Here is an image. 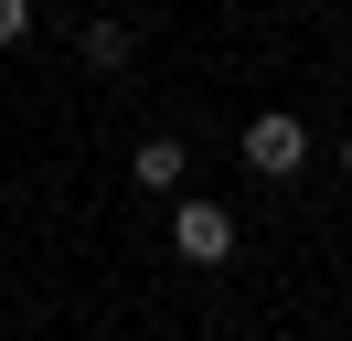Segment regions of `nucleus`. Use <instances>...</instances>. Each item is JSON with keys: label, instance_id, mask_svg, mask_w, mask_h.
<instances>
[{"label": "nucleus", "instance_id": "nucleus-3", "mask_svg": "<svg viewBox=\"0 0 352 341\" xmlns=\"http://www.w3.org/2000/svg\"><path fill=\"white\" fill-rule=\"evenodd\" d=\"M129 170H139V182H150V192H182V170H192V149H182L171 128H150V139H139V160H129Z\"/></svg>", "mask_w": 352, "mask_h": 341}, {"label": "nucleus", "instance_id": "nucleus-5", "mask_svg": "<svg viewBox=\"0 0 352 341\" xmlns=\"http://www.w3.org/2000/svg\"><path fill=\"white\" fill-rule=\"evenodd\" d=\"M32 32V0H0V43H22Z\"/></svg>", "mask_w": 352, "mask_h": 341}, {"label": "nucleus", "instance_id": "nucleus-2", "mask_svg": "<svg viewBox=\"0 0 352 341\" xmlns=\"http://www.w3.org/2000/svg\"><path fill=\"white\" fill-rule=\"evenodd\" d=\"M171 245L192 256V267H224V256H235V213L224 203H182L171 213Z\"/></svg>", "mask_w": 352, "mask_h": 341}, {"label": "nucleus", "instance_id": "nucleus-4", "mask_svg": "<svg viewBox=\"0 0 352 341\" xmlns=\"http://www.w3.org/2000/svg\"><path fill=\"white\" fill-rule=\"evenodd\" d=\"M129 54H139V32H129V21H86V64H96V75H118Z\"/></svg>", "mask_w": 352, "mask_h": 341}, {"label": "nucleus", "instance_id": "nucleus-6", "mask_svg": "<svg viewBox=\"0 0 352 341\" xmlns=\"http://www.w3.org/2000/svg\"><path fill=\"white\" fill-rule=\"evenodd\" d=\"M342 170H352V139H342Z\"/></svg>", "mask_w": 352, "mask_h": 341}, {"label": "nucleus", "instance_id": "nucleus-1", "mask_svg": "<svg viewBox=\"0 0 352 341\" xmlns=\"http://www.w3.org/2000/svg\"><path fill=\"white\" fill-rule=\"evenodd\" d=\"M299 160H309V128L288 118V107H267V118H245V170H256V182H288Z\"/></svg>", "mask_w": 352, "mask_h": 341}]
</instances>
